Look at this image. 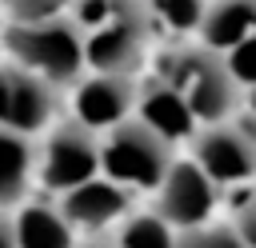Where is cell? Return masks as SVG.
Returning <instances> with one entry per match:
<instances>
[{
    "label": "cell",
    "mask_w": 256,
    "mask_h": 248,
    "mask_svg": "<svg viewBox=\"0 0 256 248\" xmlns=\"http://www.w3.org/2000/svg\"><path fill=\"white\" fill-rule=\"evenodd\" d=\"M4 24H44L68 16V0H0Z\"/></svg>",
    "instance_id": "18"
},
{
    "label": "cell",
    "mask_w": 256,
    "mask_h": 248,
    "mask_svg": "<svg viewBox=\"0 0 256 248\" xmlns=\"http://www.w3.org/2000/svg\"><path fill=\"white\" fill-rule=\"evenodd\" d=\"M148 24H104L84 36V68L88 72H112V76H136L144 52H148Z\"/></svg>",
    "instance_id": "10"
},
{
    "label": "cell",
    "mask_w": 256,
    "mask_h": 248,
    "mask_svg": "<svg viewBox=\"0 0 256 248\" xmlns=\"http://www.w3.org/2000/svg\"><path fill=\"white\" fill-rule=\"evenodd\" d=\"M0 44L12 64L36 72L52 88H68L84 76V36L68 16L44 24H4Z\"/></svg>",
    "instance_id": "2"
},
{
    "label": "cell",
    "mask_w": 256,
    "mask_h": 248,
    "mask_svg": "<svg viewBox=\"0 0 256 248\" xmlns=\"http://www.w3.org/2000/svg\"><path fill=\"white\" fill-rule=\"evenodd\" d=\"M192 164L220 188V192H232L240 184L252 180L256 172V140H252V128L248 124H236V120H220V124H200L192 136Z\"/></svg>",
    "instance_id": "5"
},
{
    "label": "cell",
    "mask_w": 256,
    "mask_h": 248,
    "mask_svg": "<svg viewBox=\"0 0 256 248\" xmlns=\"http://www.w3.org/2000/svg\"><path fill=\"white\" fill-rule=\"evenodd\" d=\"M16 208H20L12 216V224H16V248H72L76 244V232L64 224V216L56 212V204L24 200Z\"/></svg>",
    "instance_id": "14"
},
{
    "label": "cell",
    "mask_w": 256,
    "mask_h": 248,
    "mask_svg": "<svg viewBox=\"0 0 256 248\" xmlns=\"http://www.w3.org/2000/svg\"><path fill=\"white\" fill-rule=\"evenodd\" d=\"M152 208L172 232H188V228H200V224H212V212H216V200H220V188L192 164V160H172L164 180L152 188Z\"/></svg>",
    "instance_id": "6"
},
{
    "label": "cell",
    "mask_w": 256,
    "mask_h": 248,
    "mask_svg": "<svg viewBox=\"0 0 256 248\" xmlns=\"http://www.w3.org/2000/svg\"><path fill=\"white\" fill-rule=\"evenodd\" d=\"M172 144L164 136H156L148 124H140L136 116L120 120L116 128L100 132V176L120 184L124 192H152L168 164H172Z\"/></svg>",
    "instance_id": "3"
},
{
    "label": "cell",
    "mask_w": 256,
    "mask_h": 248,
    "mask_svg": "<svg viewBox=\"0 0 256 248\" xmlns=\"http://www.w3.org/2000/svg\"><path fill=\"white\" fill-rule=\"evenodd\" d=\"M92 176H100V136L76 120L52 124L44 144H36V184L60 196Z\"/></svg>",
    "instance_id": "4"
},
{
    "label": "cell",
    "mask_w": 256,
    "mask_h": 248,
    "mask_svg": "<svg viewBox=\"0 0 256 248\" xmlns=\"http://www.w3.org/2000/svg\"><path fill=\"white\" fill-rule=\"evenodd\" d=\"M200 48L208 52H228L232 44L256 36V0H204L200 20H196Z\"/></svg>",
    "instance_id": "11"
},
{
    "label": "cell",
    "mask_w": 256,
    "mask_h": 248,
    "mask_svg": "<svg viewBox=\"0 0 256 248\" xmlns=\"http://www.w3.org/2000/svg\"><path fill=\"white\" fill-rule=\"evenodd\" d=\"M56 212L64 216V224L72 232H104L132 212V192H124L120 184H112L104 176H92V180L60 192Z\"/></svg>",
    "instance_id": "9"
},
{
    "label": "cell",
    "mask_w": 256,
    "mask_h": 248,
    "mask_svg": "<svg viewBox=\"0 0 256 248\" xmlns=\"http://www.w3.org/2000/svg\"><path fill=\"white\" fill-rule=\"evenodd\" d=\"M172 248H252V244L228 220H220V224H200V228L176 232V244Z\"/></svg>",
    "instance_id": "17"
},
{
    "label": "cell",
    "mask_w": 256,
    "mask_h": 248,
    "mask_svg": "<svg viewBox=\"0 0 256 248\" xmlns=\"http://www.w3.org/2000/svg\"><path fill=\"white\" fill-rule=\"evenodd\" d=\"M0 248H16V224L8 208H0Z\"/></svg>",
    "instance_id": "20"
},
{
    "label": "cell",
    "mask_w": 256,
    "mask_h": 248,
    "mask_svg": "<svg viewBox=\"0 0 256 248\" xmlns=\"http://www.w3.org/2000/svg\"><path fill=\"white\" fill-rule=\"evenodd\" d=\"M72 248H116L112 240H104V236H92V240H84V244H72Z\"/></svg>",
    "instance_id": "21"
},
{
    "label": "cell",
    "mask_w": 256,
    "mask_h": 248,
    "mask_svg": "<svg viewBox=\"0 0 256 248\" xmlns=\"http://www.w3.org/2000/svg\"><path fill=\"white\" fill-rule=\"evenodd\" d=\"M60 112V88L40 80L36 72L20 64H0V128L36 136L44 132Z\"/></svg>",
    "instance_id": "7"
},
{
    "label": "cell",
    "mask_w": 256,
    "mask_h": 248,
    "mask_svg": "<svg viewBox=\"0 0 256 248\" xmlns=\"http://www.w3.org/2000/svg\"><path fill=\"white\" fill-rule=\"evenodd\" d=\"M220 64H224L228 80H232L240 92H248L252 80H256V36H248V40L232 44L228 52H220Z\"/></svg>",
    "instance_id": "19"
},
{
    "label": "cell",
    "mask_w": 256,
    "mask_h": 248,
    "mask_svg": "<svg viewBox=\"0 0 256 248\" xmlns=\"http://www.w3.org/2000/svg\"><path fill=\"white\" fill-rule=\"evenodd\" d=\"M36 184V144L32 136L0 128V208H16L32 196Z\"/></svg>",
    "instance_id": "13"
},
{
    "label": "cell",
    "mask_w": 256,
    "mask_h": 248,
    "mask_svg": "<svg viewBox=\"0 0 256 248\" xmlns=\"http://www.w3.org/2000/svg\"><path fill=\"white\" fill-rule=\"evenodd\" d=\"M68 20L80 32H92L104 24H148V12L140 0H68Z\"/></svg>",
    "instance_id": "15"
},
{
    "label": "cell",
    "mask_w": 256,
    "mask_h": 248,
    "mask_svg": "<svg viewBox=\"0 0 256 248\" xmlns=\"http://www.w3.org/2000/svg\"><path fill=\"white\" fill-rule=\"evenodd\" d=\"M132 116H136L140 124H148L156 136H164L172 148L196 132L192 112L184 108V100H180L164 80H148L144 88H136V108H132Z\"/></svg>",
    "instance_id": "12"
},
{
    "label": "cell",
    "mask_w": 256,
    "mask_h": 248,
    "mask_svg": "<svg viewBox=\"0 0 256 248\" xmlns=\"http://www.w3.org/2000/svg\"><path fill=\"white\" fill-rule=\"evenodd\" d=\"M116 248H172L176 232L156 216V212H128L120 220V232L112 240Z\"/></svg>",
    "instance_id": "16"
},
{
    "label": "cell",
    "mask_w": 256,
    "mask_h": 248,
    "mask_svg": "<svg viewBox=\"0 0 256 248\" xmlns=\"http://www.w3.org/2000/svg\"><path fill=\"white\" fill-rule=\"evenodd\" d=\"M156 80H164V84L184 100V108L192 112L196 128H200V124L232 120L236 108H240V96H244V92L228 80L220 56L208 52V48H192V44L164 48L160 60H156Z\"/></svg>",
    "instance_id": "1"
},
{
    "label": "cell",
    "mask_w": 256,
    "mask_h": 248,
    "mask_svg": "<svg viewBox=\"0 0 256 248\" xmlns=\"http://www.w3.org/2000/svg\"><path fill=\"white\" fill-rule=\"evenodd\" d=\"M136 76H112V72H88L72 84V120L88 132H108L136 108Z\"/></svg>",
    "instance_id": "8"
}]
</instances>
